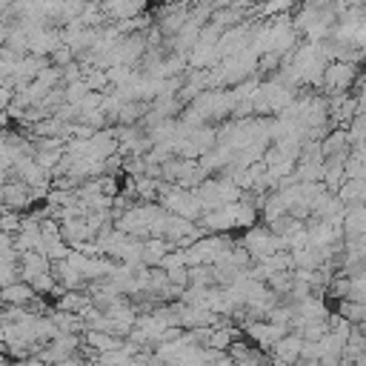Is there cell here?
Returning a JSON list of instances; mask_svg holds the SVG:
<instances>
[{
    "instance_id": "8992f818",
    "label": "cell",
    "mask_w": 366,
    "mask_h": 366,
    "mask_svg": "<svg viewBox=\"0 0 366 366\" xmlns=\"http://www.w3.org/2000/svg\"><path fill=\"white\" fill-rule=\"evenodd\" d=\"M349 154V134L346 129H332L323 140H320V157H343Z\"/></svg>"
},
{
    "instance_id": "277c9868",
    "label": "cell",
    "mask_w": 366,
    "mask_h": 366,
    "mask_svg": "<svg viewBox=\"0 0 366 366\" xmlns=\"http://www.w3.org/2000/svg\"><path fill=\"white\" fill-rule=\"evenodd\" d=\"M300 349H303V340H300V335H295V332H286L272 349H269V360H272V366H295L297 360H300Z\"/></svg>"
},
{
    "instance_id": "8fae6325",
    "label": "cell",
    "mask_w": 366,
    "mask_h": 366,
    "mask_svg": "<svg viewBox=\"0 0 366 366\" xmlns=\"http://www.w3.org/2000/svg\"><path fill=\"white\" fill-rule=\"evenodd\" d=\"M335 315L343 317V320H349L352 326H360L363 317H366V306L363 303H352V300H337L335 303Z\"/></svg>"
},
{
    "instance_id": "7a4b0ae2",
    "label": "cell",
    "mask_w": 366,
    "mask_h": 366,
    "mask_svg": "<svg viewBox=\"0 0 366 366\" xmlns=\"http://www.w3.org/2000/svg\"><path fill=\"white\" fill-rule=\"evenodd\" d=\"M237 243L249 252L252 260H263V257H272L274 252H283L280 237H274L266 226H252V229H246Z\"/></svg>"
},
{
    "instance_id": "52a82bcc",
    "label": "cell",
    "mask_w": 366,
    "mask_h": 366,
    "mask_svg": "<svg viewBox=\"0 0 366 366\" xmlns=\"http://www.w3.org/2000/svg\"><path fill=\"white\" fill-rule=\"evenodd\" d=\"M31 300H34V292H31V286L23 283V280H17V283L0 289V306H29Z\"/></svg>"
},
{
    "instance_id": "7c38bea8",
    "label": "cell",
    "mask_w": 366,
    "mask_h": 366,
    "mask_svg": "<svg viewBox=\"0 0 366 366\" xmlns=\"http://www.w3.org/2000/svg\"><path fill=\"white\" fill-rule=\"evenodd\" d=\"M189 286L192 289H209V286H214L212 266H192L189 269Z\"/></svg>"
},
{
    "instance_id": "3957f363",
    "label": "cell",
    "mask_w": 366,
    "mask_h": 366,
    "mask_svg": "<svg viewBox=\"0 0 366 366\" xmlns=\"http://www.w3.org/2000/svg\"><path fill=\"white\" fill-rule=\"evenodd\" d=\"M240 332L254 343V349H260V352H269L283 335H286V329H280V326H274V323H269V320H249V323H243L240 326Z\"/></svg>"
},
{
    "instance_id": "6da1fadb",
    "label": "cell",
    "mask_w": 366,
    "mask_h": 366,
    "mask_svg": "<svg viewBox=\"0 0 366 366\" xmlns=\"http://www.w3.org/2000/svg\"><path fill=\"white\" fill-rule=\"evenodd\" d=\"M360 74V66H349V63H340V60H332L323 66V74H320V89H326L323 97H332V94H349V89L355 86Z\"/></svg>"
},
{
    "instance_id": "30bf717a",
    "label": "cell",
    "mask_w": 366,
    "mask_h": 366,
    "mask_svg": "<svg viewBox=\"0 0 366 366\" xmlns=\"http://www.w3.org/2000/svg\"><path fill=\"white\" fill-rule=\"evenodd\" d=\"M89 295L86 292H63L57 300H54V309L57 312H69V315H80L83 306H89Z\"/></svg>"
},
{
    "instance_id": "ba28073f",
    "label": "cell",
    "mask_w": 366,
    "mask_h": 366,
    "mask_svg": "<svg viewBox=\"0 0 366 366\" xmlns=\"http://www.w3.org/2000/svg\"><path fill=\"white\" fill-rule=\"evenodd\" d=\"M363 229H366V212H363V206H349L343 212V220H340L343 237H363Z\"/></svg>"
},
{
    "instance_id": "5b68a950",
    "label": "cell",
    "mask_w": 366,
    "mask_h": 366,
    "mask_svg": "<svg viewBox=\"0 0 366 366\" xmlns=\"http://www.w3.org/2000/svg\"><path fill=\"white\" fill-rule=\"evenodd\" d=\"M80 340H83V346L86 349H92L97 357L100 355H106V352H114V349H120V337H114V335H106V332H94V329H86L83 335H80Z\"/></svg>"
},
{
    "instance_id": "5bb4252c",
    "label": "cell",
    "mask_w": 366,
    "mask_h": 366,
    "mask_svg": "<svg viewBox=\"0 0 366 366\" xmlns=\"http://www.w3.org/2000/svg\"><path fill=\"white\" fill-rule=\"evenodd\" d=\"M54 366H83V360H80V355L74 352V355H69V357H63V360H57Z\"/></svg>"
},
{
    "instance_id": "9a60e30c",
    "label": "cell",
    "mask_w": 366,
    "mask_h": 366,
    "mask_svg": "<svg viewBox=\"0 0 366 366\" xmlns=\"http://www.w3.org/2000/svg\"><path fill=\"white\" fill-rule=\"evenodd\" d=\"M0 366H14V363H11V360H9L6 355H0Z\"/></svg>"
},
{
    "instance_id": "4fadbf2b",
    "label": "cell",
    "mask_w": 366,
    "mask_h": 366,
    "mask_svg": "<svg viewBox=\"0 0 366 366\" xmlns=\"http://www.w3.org/2000/svg\"><path fill=\"white\" fill-rule=\"evenodd\" d=\"M20 274H17V263H0V289L3 286H11L17 283Z\"/></svg>"
},
{
    "instance_id": "9c48e42d",
    "label": "cell",
    "mask_w": 366,
    "mask_h": 366,
    "mask_svg": "<svg viewBox=\"0 0 366 366\" xmlns=\"http://www.w3.org/2000/svg\"><path fill=\"white\" fill-rule=\"evenodd\" d=\"M335 197L349 209V206H363V180H343L335 192Z\"/></svg>"
}]
</instances>
